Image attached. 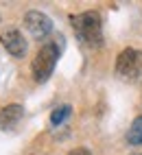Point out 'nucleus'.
Masks as SVG:
<instances>
[{
    "mask_svg": "<svg viewBox=\"0 0 142 155\" xmlns=\"http://www.w3.org/2000/svg\"><path fill=\"white\" fill-rule=\"evenodd\" d=\"M72 26L81 42H85L88 46H101V42H103V20L96 11L72 15Z\"/></svg>",
    "mask_w": 142,
    "mask_h": 155,
    "instance_id": "obj_1",
    "label": "nucleus"
},
{
    "mask_svg": "<svg viewBox=\"0 0 142 155\" xmlns=\"http://www.w3.org/2000/svg\"><path fill=\"white\" fill-rule=\"evenodd\" d=\"M57 57H59V48L57 44H46L37 50V55L31 64V70H33V79L37 83H44V81L50 79L55 70V64H57Z\"/></svg>",
    "mask_w": 142,
    "mask_h": 155,
    "instance_id": "obj_2",
    "label": "nucleus"
},
{
    "mask_svg": "<svg viewBox=\"0 0 142 155\" xmlns=\"http://www.w3.org/2000/svg\"><path fill=\"white\" fill-rule=\"evenodd\" d=\"M116 72L118 77L127 81H136L142 77V50L138 48H125L116 59Z\"/></svg>",
    "mask_w": 142,
    "mask_h": 155,
    "instance_id": "obj_3",
    "label": "nucleus"
},
{
    "mask_svg": "<svg viewBox=\"0 0 142 155\" xmlns=\"http://www.w3.org/2000/svg\"><path fill=\"white\" fill-rule=\"evenodd\" d=\"M24 26L26 31L31 33L33 37L37 39H44L50 35V31H53V22H50V18L42 11H28L24 15Z\"/></svg>",
    "mask_w": 142,
    "mask_h": 155,
    "instance_id": "obj_4",
    "label": "nucleus"
},
{
    "mask_svg": "<svg viewBox=\"0 0 142 155\" xmlns=\"http://www.w3.org/2000/svg\"><path fill=\"white\" fill-rule=\"evenodd\" d=\"M0 44H2L5 50H7V53H11L13 57H24L26 55V48H28L24 35L20 33L18 28L2 31V33H0Z\"/></svg>",
    "mask_w": 142,
    "mask_h": 155,
    "instance_id": "obj_5",
    "label": "nucleus"
},
{
    "mask_svg": "<svg viewBox=\"0 0 142 155\" xmlns=\"http://www.w3.org/2000/svg\"><path fill=\"white\" fill-rule=\"evenodd\" d=\"M24 116V107L20 103H11L0 109V129H13Z\"/></svg>",
    "mask_w": 142,
    "mask_h": 155,
    "instance_id": "obj_6",
    "label": "nucleus"
},
{
    "mask_svg": "<svg viewBox=\"0 0 142 155\" xmlns=\"http://www.w3.org/2000/svg\"><path fill=\"white\" fill-rule=\"evenodd\" d=\"M127 142L131 147H142V116L131 122V127L127 131Z\"/></svg>",
    "mask_w": 142,
    "mask_h": 155,
    "instance_id": "obj_7",
    "label": "nucleus"
},
{
    "mask_svg": "<svg viewBox=\"0 0 142 155\" xmlns=\"http://www.w3.org/2000/svg\"><path fill=\"white\" fill-rule=\"evenodd\" d=\"M70 105H61V107H57L53 114H50V125L53 127H59V125H64V122L68 120V116H70Z\"/></svg>",
    "mask_w": 142,
    "mask_h": 155,
    "instance_id": "obj_8",
    "label": "nucleus"
},
{
    "mask_svg": "<svg viewBox=\"0 0 142 155\" xmlns=\"http://www.w3.org/2000/svg\"><path fill=\"white\" fill-rule=\"evenodd\" d=\"M68 155H92V153H90L88 149H83V147H79V149H72Z\"/></svg>",
    "mask_w": 142,
    "mask_h": 155,
    "instance_id": "obj_9",
    "label": "nucleus"
},
{
    "mask_svg": "<svg viewBox=\"0 0 142 155\" xmlns=\"http://www.w3.org/2000/svg\"><path fill=\"white\" fill-rule=\"evenodd\" d=\"M136 155H140V153H136Z\"/></svg>",
    "mask_w": 142,
    "mask_h": 155,
    "instance_id": "obj_10",
    "label": "nucleus"
}]
</instances>
